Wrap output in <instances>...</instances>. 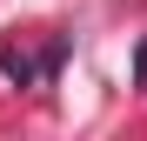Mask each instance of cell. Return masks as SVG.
<instances>
[{"instance_id": "6da1fadb", "label": "cell", "mask_w": 147, "mask_h": 141, "mask_svg": "<svg viewBox=\"0 0 147 141\" xmlns=\"http://www.w3.org/2000/svg\"><path fill=\"white\" fill-rule=\"evenodd\" d=\"M134 81L147 87V40H140V61H134Z\"/></svg>"}]
</instances>
